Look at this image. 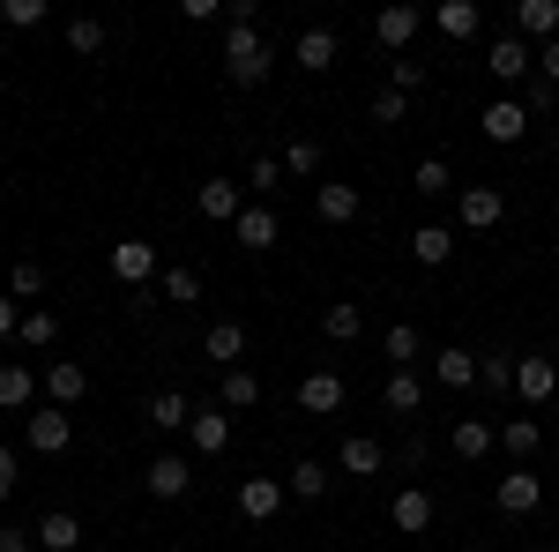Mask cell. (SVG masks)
<instances>
[{"instance_id":"1","label":"cell","mask_w":559,"mask_h":552,"mask_svg":"<svg viewBox=\"0 0 559 552\" xmlns=\"http://www.w3.org/2000/svg\"><path fill=\"white\" fill-rule=\"evenodd\" d=\"M269 68H276L269 38H261V31H239V23H224V75H231L239 90H261V83H269Z\"/></svg>"},{"instance_id":"2","label":"cell","mask_w":559,"mask_h":552,"mask_svg":"<svg viewBox=\"0 0 559 552\" xmlns=\"http://www.w3.org/2000/svg\"><path fill=\"white\" fill-rule=\"evenodd\" d=\"M23 441H31V456H68V441H75V419H68L60 403H38V411L23 419Z\"/></svg>"},{"instance_id":"3","label":"cell","mask_w":559,"mask_h":552,"mask_svg":"<svg viewBox=\"0 0 559 552\" xmlns=\"http://www.w3.org/2000/svg\"><path fill=\"white\" fill-rule=\"evenodd\" d=\"M530 68H537V45L515 38V31H500V38L485 45V75H492V83H522Z\"/></svg>"},{"instance_id":"4","label":"cell","mask_w":559,"mask_h":552,"mask_svg":"<svg viewBox=\"0 0 559 552\" xmlns=\"http://www.w3.org/2000/svg\"><path fill=\"white\" fill-rule=\"evenodd\" d=\"M142 485H150V501H187L194 493V463L187 456H150L142 463Z\"/></svg>"},{"instance_id":"5","label":"cell","mask_w":559,"mask_h":552,"mask_svg":"<svg viewBox=\"0 0 559 552\" xmlns=\"http://www.w3.org/2000/svg\"><path fill=\"white\" fill-rule=\"evenodd\" d=\"M418 31H426V15H418V8H403V0L373 15V45H381V52H395V60L411 52V38H418Z\"/></svg>"},{"instance_id":"6","label":"cell","mask_w":559,"mask_h":552,"mask_svg":"<svg viewBox=\"0 0 559 552\" xmlns=\"http://www.w3.org/2000/svg\"><path fill=\"white\" fill-rule=\"evenodd\" d=\"M477 134H485V142H522V134H530V105H522V97H492V105L477 113Z\"/></svg>"},{"instance_id":"7","label":"cell","mask_w":559,"mask_h":552,"mask_svg":"<svg viewBox=\"0 0 559 552\" xmlns=\"http://www.w3.org/2000/svg\"><path fill=\"white\" fill-rule=\"evenodd\" d=\"M284 501H292L284 478H239V515H247V522H276Z\"/></svg>"},{"instance_id":"8","label":"cell","mask_w":559,"mask_h":552,"mask_svg":"<svg viewBox=\"0 0 559 552\" xmlns=\"http://www.w3.org/2000/svg\"><path fill=\"white\" fill-rule=\"evenodd\" d=\"M105 261H112V277L134 284V292L157 277V247H150V239H112V255H105Z\"/></svg>"},{"instance_id":"9","label":"cell","mask_w":559,"mask_h":552,"mask_svg":"<svg viewBox=\"0 0 559 552\" xmlns=\"http://www.w3.org/2000/svg\"><path fill=\"white\" fill-rule=\"evenodd\" d=\"M492 501H500V515H537V501H545V478H537L530 463H515L508 478H500V493H492Z\"/></svg>"},{"instance_id":"10","label":"cell","mask_w":559,"mask_h":552,"mask_svg":"<svg viewBox=\"0 0 559 552\" xmlns=\"http://www.w3.org/2000/svg\"><path fill=\"white\" fill-rule=\"evenodd\" d=\"M299 411H306V419H336V411H344V374H329V366L306 374V381H299Z\"/></svg>"},{"instance_id":"11","label":"cell","mask_w":559,"mask_h":552,"mask_svg":"<svg viewBox=\"0 0 559 552\" xmlns=\"http://www.w3.org/2000/svg\"><path fill=\"white\" fill-rule=\"evenodd\" d=\"M313 216L321 224H358V187L350 179H313Z\"/></svg>"},{"instance_id":"12","label":"cell","mask_w":559,"mask_h":552,"mask_svg":"<svg viewBox=\"0 0 559 552\" xmlns=\"http://www.w3.org/2000/svg\"><path fill=\"white\" fill-rule=\"evenodd\" d=\"M231 239H239L247 255H269V247L284 239V224H276V210H269V202H254V210H239V224H231Z\"/></svg>"},{"instance_id":"13","label":"cell","mask_w":559,"mask_h":552,"mask_svg":"<svg viewBox=\"0 0 559 552\" xmlns=\"http://www.w3.org/2000/svg\"><path fill=\"white\" fill-rule=\"evenodd\" d=\"M142 425H150V433H187V425H194V403H187L179 388H157V396L142 403Z\"/></svg>"},{"instance_id":"14","label":"cell","mask_w":559,"mask_h":552,"mask_svg":"<svg viewBox=\"0 0 559 552\" xmlns=\"http://www.w3.org/2000/svg\"><path fill=\"white\" fill-rule=\"evenodd\" d=\"M83 396H90V374L75 366V359H52V366H45V403H60V411H75Z\"/></svg>"},{"instance_id":"15","label":"cell","mask_w":559,"mask_h":552,"mask_svg":"<svg viewBox=\"0 0 559 552\" xmlns=\"http://www.w3.org/2000/svg\"><path fill=\"white\" fill-rule=\"evenodd\" d=\"M194 210L210 216V224H239V210H247V195H239V179H202Z\"/></svg>"},{"instance_id":"16","label":"cell","mask_w":559,"mask_h":552,"mask_svg":"<svg viewBox=\"0 0 559 552\" xmlns=\"http://www.w3.org/2000/svg\"><path fill=\"white\" fill-rule=\"evenodd\" d=\"M388 522H395L403 538H426V530H432V493H426V485H403L395 508H388Z\"/></svg>"},{"instance_id":"17","label":"cell","mask_w":559,"mask_h":552,"mask_svg":"<svg viewBox=\"0 0 559 552\" xmlns=\"http://www.w3.org/2000/svg\"><path fill=\"white\" fill-rule=\"evenodd\" d=\"M515 396L522 403H552L559 396V366L552 359H515Z\"/></svg>"},{"instance_id":"18","label":"cell","mask_w":559,"mask_h":552,"mask_svg":"<svg viewBox=\"0 0 559 552\" xmlns=\"http://www.w3.org/2000/svg\"><path fill=\"white\" fill-rule=\"evenodd\" d=\"M202 359H216V366L231 374V366L247 359V329H239V321H210V329H202Z\"/></svg>"},{"instance_id":"19","label":"cell","mask_w":559,"mask_h":552,"mask_svg":"<svg viewBox=\"0 0 559 552\" xmlns=\"http://www.w3.org/2000/svg\"><path fill=\"white\" fill-rule=\"evenodd\" d=\"M492 441H500V425H492V419H455V433H448V448H455L463 463H485Z\"/></svg>"},{"instance_id":"20","label":"cell","mask_w":559,"mask_h":552,"mask_svg":"<svg viewBox=\"0 0 559 552\" xmlns=\"http://www.w3.org/2000/svg\"><path fill=\"white\" fill-rule=\"evenodd\" d=\"M455 210H463L471 232H492V224L508 216V195H500V187H463V202H455Z\"/></svg>"},{"instance_id":"21","label":"cell","mask_w":559,"mask_h":552,"mask_svg":"<svg viewBox=\"0 0 559 552\" xmlns=\"http://www.w3.org/2000/svg\"><path fill=\"white\" fill-rule=\"evenodd\" d=\"M31 538H38V552H83V515L52 508V515L38 522V530H31Z\"/></svg>"},{"instance_id":"22","label":"cell","mask_w":559,"mask_h":552,"mask_svg":"<svg viewBox=\"0 0 559 552\" xmlns=\"http://www.w3.org/2000/svg\"><path fill=\"white\" fill-rule=\"evenodd\" d=\"M292 60H299L306 75H329V68H336V31H321V23H313V31H299Z\"/></svg>"},{"instance_id":"23","label":"cell","mask_w":559,"mask_h":552,"mask_svg":"<svg viewBox=\"0 0 559 552\" xmlns=\"http://www.w3.org/2000/svg\"><path fill=\"white\" fill-rule=\"evenodd\" d=\"M187 448H194V456H224V448H231V419H224V411H194Z\"/></svg>"},{"instance_id":"24","label":"cell","mask_w":559,"mask_h":552,"mask_svg":"<svg viewBox=\"0 0 559 552\" xmlns=\"http://www.w3.org/2000/svg\"><path fill=\"white\" fill-rule=\"evenodd\" d=\"M515 38L552 45L559 38V0H522V8H515Z\"/></svg>"},{"instance_id":"25","label":"cell","mask_w":559,"mask_h":552,"mask_svg":"<svg viewBox=\"0 0 559 552\" xmlns=\"http://www.w3.org/2000/svg\"><path fill=\"white\" fill-rule=\"evenodd\" d=\"M0 411H38V374L31 366H0Z\"/></svg>"},{"instance_id":"26","label":"cell","mask_w":559,"mask_h":552,"mask_svg":"<svg viewBox=\"0 0 559 552\" xmlns=\"http://www.w3.org/2000/svg\"><path fill=\"white\" fill-rule=\"evenodd\" d=\"M336 463H344L350 478H381L388 448H381V441H373V433H350V441H344V456H336Z\"/></svg>"},{"instance_id":"27","label":"cell","mask_w":559,"mask_h":552,"mask_svg":"<svg viewBox=\"0 0 559 552\" xmlns=\"http://www.w3.org/2000/svg\"><path fill=\"white\" fill-rule=\"evenodd\" d=\"M284 493H292V501H321V493H329V463H321V456H299V463L284 470Z\"/></svg>"},{"instance_id":"28","label":"cell","mask_w":559,"mask_h":552,"mask_svg":"<svg viewBox=\"0 0 559 552\" xmlns=\"http://www.w3.org/2000/svg\"><path fill=\"white\" fill-rule=\"evenodd\" d=\"M432 23H440V38H455V45H471L477 31H485V15H477L471 0H440V15H432Z\"/></svg>"},{"instance_id":"29","label":"cell","mask_w":559,"mask_h":552,"mask_svg":"<svg viewBox=\"0 0 559 552\" xmlns=\"http://www.w3.org/2000/svg\"><path fill=\"white\" fill-rule=\"evenodd\" d=\"M381 403L395 411V419H418V411H426V381H418V374H388Z\"/></svg>"},{"instance_id":"30","label":"cell","mask_w":559,"mask_h":552,"mask_svg":"<svg viewBox=\"0 0 559 552\" xmlns=\"http://www.w3.org/2000/svg\"><path fill=\"white\" fill-rule=\"evenodd\" d=\"M358 329H366V314H358L350 298H329V306H321V337L329 343H358Z\"/></svg>"},{"instance_id":"31","label":"cell","mask_w":559,"mask_h":552,"mask_svg":"<svg viewBox=\"0 0 559 552\" xmlns=\"http://www.w3.org/2000/svg\"><path fill=\"white\" fill-rule=\"evenodd\" d=\"M448 255H455V232H448V224H418V232H411V261L440 269Z\"/></svg>"},{"instance_id":"32","label":"cell","mask_w":559,"mask_h":552,"mask_svg":"<svg viewBox=\"0 0 559 552\" xmlns=\"http://www.w3.org/2000/svg\"><path fill=\"white\" fill-rule=\"evenodd\" d=\"M500 448H508L515 463H530V456L545 448V425L537 419H500Z\"/></svg>"},{"instance_id":"33","label":"cell","mask_w":559,"mask_h":552,"mask_svg":"<svg viewBox=\"0 0 559 552\" xmlns=\"http://www.w3.org/2000/svg\"><path fill=\"white\" fill-rule=\"evenodd\" d=\"M216 396H224V411H254V403H261V374H247V366H231Z\"/></svg>"},{"instance_id":"34","label":"cell","mask_w":559,"mask_h":552,"mask_svg":"<svg viewBox=\"0 0 559 552\" xmlns=\"http://www.w3.org/2000/svg\"><path fill=\"white\" fill-rule=\"evenodd\" d=\"M15 337L31 343V351H52L60 343V314H45V306H23V329Z\"/></svg>"},{"instance_id":"35","label":"cell","mask_w":559,"mask_h":552,"mask_svg":"<svg viewBox=\"0 0 559 552\" xmlns=\"http://www.w3.org/2000/svg\"><path fill=\"white\" fill-rule=\"evenodd\" d=\"M381 351H388V359H395V374H411V359L426 351V337H418L411 321H395V329H388V337H381Z\"/></svg>"},{"instance_id":"36","label":"cell","mask_w":559,"mask_h":552,"mask_svg":"<svg viewBox=\"0 0 559 552\" xmlns=\"http://www.w3.org/2000/svg\"><path fill=\"white\" fill-rule=\"evenodd\" d=\"M448 187H455V172L440 165V157H426V165L411 172V195H418V202H440V195H448Z\"/></svg>"},{"instance_id":"37","label":"cell","mask_w":559,"mask_h":552,"mask_svg":"<svg viewBox=\"0 0 559 552\" xmlns=\"http://www.w3.org/2000/svg\"><path fill=\"white\" fill-rule=\"evenodd\" d=\"M440 388H477V351H440Z\"/></svg>"},{"instance_id":"38","label":"cell","mask_w":559,"mask_h":552,"mask_svg":"<svg viewBox=\"0 0 559 552\" xmlns=\"http://www.w3.org/2000/svg\"><path fill=\"white\" fill-rule=\"evenodd\" d=\"M8 298H15V306H23V298H45V269L38 261H15V269H8Z\"/></svg>"},{"instance_id":"39","label":"cell","mask_w":559,"mask_h":552,"mask_svg":"<svg viewBox=\"0 0 559 552\" xmlns=\"http://www.w3.org/2000/svg\"><path fill=\"white\" fill-rule=\"evenodd\" d=\"M68 52H105V23H97V15H75V23H68Z\"/></svg>"},{"instance_id":"40","label":"cell","mask_w":559,"mask_h":552,"mask_svg":"<svg viewBox=\"0 0 559 552\" xmlns=\"http://www.w3.org/2000/svg\"><path fill=\"white\" fill-rule=\"evenodd\" d=\"M284 172H292V179H313V172H321V142H284Z\"/></svg>"},{"instance_id":"41","label":"cell","mask_w":559,"mask_h":552,"mask_svg":"<svg viewBox=\"0 0 559 552\" xmlns=\"http://www.w3.org/2000/svg\"><path fill=\"white\" fill-rule=\"evenodd\" d=\"M0 23H8V31H38L45 0H0Z\"/></svg>"},{"instance_id":"42","label":"cell","mask_w":559,"mask_h":552,"mask_svg":"<svg viewBox=\"0 0 559 552\" xmlns=\"http://www.w3.org/2000/svg\"><path fill=\"white\" fill-rule=\"evenodd\" d=\"M388 90H403V97H411V90H426V60H411V52H403V60H388Z\"/></svg>"},{"instance_id":"43","label":"cell","mask_w":559,"mask_h":552,"mask_svg":"<svg viewBox=\"0 0 559 552\" xmlns=\"http://www.w3.org/2000/svg\"><path fill=\"white\" fill-rule=\"evenodd\" d=\"M477 388L508 396V388H515V359H477Z\"/></svg>"},{"instance_id":"44","label":"cell","mask_w":559,"mask_h":552,"mask_svg":"<svg viewBox=\"0 0 559 552\" xmlns=\"http://www.w3.org/2000/svg\"><path fill=\"white\" fill-rule=\"evenodd\" d=\"M247 187H254V195H276V187H284V157H254V165H247Z\"/></svg>"},{"instance_id":"45","label":"cell","mask_w":559,"mask_h":552,"mask_svg":"<svg viewBox=\"0 0 559 552\" xmlns=\"http://www.w3.org/2000/svg\"><path fill=\"white\" fill-rule=\"evenodd\" d=\"M373 120H381V128L411 120V97H403V90H373Z\"/></svg>"},{"instance_id":"46","label":"cell","mask_w":559,"mask_h":552,"mask_svg":"<svg viewBox=\"0 0 559 552\" xmlns=\"http://www.w3.org/2000/svg\"><path fill=\"white\" fill-rule=\"evenodd\" d=\"M165 298H202V277L194 269H165Z\"/></svg>"},{"instance_id":"47","label":"cell","mask_w":559,"mask_h":552,"mask_svg":"<svg viewBox=\"0 0 559 552\" xmlns=\"http://www.w3.org/2000/svg\"><path fill=\"white\" fill-rule=\"evenodd\" d=\"M15 478H23V456H15V448H0V508H8V493H15Z\"/></svg>"},{"instance_id":"48","label":"cell","mask_w":559,"mask_h":552,"mask_svg":"<svg viewBox=\"0 0 559 552\" xmlns=\"http://www.w3.org/2000/svg\"><path fill=\"white\" fill-rule=\"evenodd\" d=\"M179 15H187V23H216V15H224V0H179Z\"/></svg>"},{"instance_id":"49","label":"cell","mask_w":559,"mask_h":552,"mask_svg":"<svg viewBox=\"0 0 559 552\" xmlns=\"http://www.w3.org/2000/svg\"><path fill=\"white\" fill-rule=\"evenodd\" d=\"M537 75L559 90V38H552V45H537Z\"/></svg>"},{"instance_id":"50","label":"cell","mask_w":559,"mask_h":552,"mask_svg":"<svg viewBox=\"0 0 559 552\" xmlns=\"http://www.w3.org/2000/svg\"><path fill=\"white\" fill-rule=\"evenodd\" d=\"M15 329H23V306H15V298L0 292V337H15Z\"/></svg>"},{"instance_id":"51","label":"cell","mask_w":559,"mask_h":552,"mask_svg":"<svg viewBox=\"0 0 559 552\" xmlns=\"http://www.w3.org/2000/svg\"><path fill=\"white\" fill-rule=\"evenodd\" d=\"M0 552H38V538H23V530H0Z\"/></svg>"},{"instance_id":"52","label":"cell","mask_w":559,"mask_h":552,"mask_svg":"<svg viewBox=\"0 0 559 552\" xmlns=\"http://www.w3.org/2000/svg\"><path fill=\"white\" fill-rule=\"evenodd\" d=\"M97 552H112V545H97Z\"/></svg>"},{"instance_id":"53","label":"cell","mask_w":559,"mask_h":552,"mask_svg":"<svg viewBox=\"0 0 559 552\" xmlns=\"http://www.w3.org/2000/svg\"><path fill=\"white\" fill-rule=\"evenodd\" d=\"M537 552H552V545H537Z\"/></svg>"}]
</instances>
